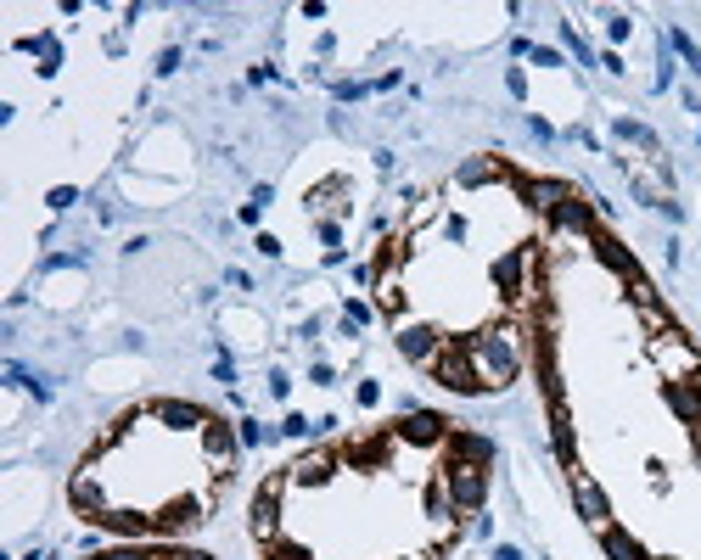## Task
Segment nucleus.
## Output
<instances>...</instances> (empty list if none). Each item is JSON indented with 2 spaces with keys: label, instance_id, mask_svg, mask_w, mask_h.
Returning a JSON list of instances; mask_svg holds the SVG:
<instances>
[{
  "label": "nucleus",
  "instance_id": "nucleus-1",
  "mask_svg": "<svg viewBox=\"0 0 701 560\" xmlns=\"http://www.w3.org/2000/svg\"><path fill=\"white\" fill-rule=\"evenodd\" d=\"M651 359L662 364V376H668V381H696L701 376V353H696V342H690L679 325H668V331L651 336Z\"/></svg>",
  "mask_w": 701,
  "mask_h": 560
},
{
  "label": "nucleus",
  "instance_id": "nucleus-2",
  "mask_svg": "<svg viewBox=\"0 0 701 560\" xmlns=\"http://www.w3.org/2000/svg\"><path fill=\"white\" fill-rule=\"evenodd\" d=\"M444 488H449V499H455V510H483L488 471H483L477 460H460V454H449V465H444Z\"/></svg>",
  "mask_w": 701,
  "mask_h": 560
},
{
  "label": "nucleus",
  "instance_id": "nucleus-3",
  "mask_svg": "<svg viewBox=\"0 0 701 560\" xmlns=\"http://www.w3.org/2000/svg\"><path fill=\"white\" fill-rule=\"evenodd\" d=\"M444 342H449V336H438L432 325H399V353L410 364H421V370H432V364H438Z\"/></svg>",
  "mask_w": 701,
  "mask_h": 560
},
{
  "label": "nucleus",
  "instance_id": "nucleus-4",
  "mask_svg": "<svg viewBox=\"0 0 701 560\" xmlns=\"http://www.w3.org/2000/svg\"><path fill=\"white\" fill-rule=\"evenodd\" d=\"M567 476H573V499H578V510H584V516L595 521V527H606V493L595 488V482H589V476L578 471V465H567Z\"/></svg>",
  "mask_w": 701,
  "mask_h": 560
},
{
  "label": "nucleus",
  "instance_id": "nucleus-5",
  "mask_svg": "<svg viewBox=\"0 0 701 560\" xmlns=\"http://www.w3.org/2000/svg\"><path fill=\"white\" fill-rule=\"evenodd\" d=\"M668 404L679 409L690 426H701V387L696 381H668Z\"/></svg>",
  "mask_w": 701,
  "mask_h": 560
},
{
  "label": "nucleus",
  "instance_id": "nucleus-6",
  "mask_svg": "<svg viewBox=\"0 0 701 560\" xmlns=\"http://www.w3.org/2000/svg\"><path fill=\"white\" fill-rule=\"evenodd\" d=\"M601 538H606V555H612V560H645V549L634 544V538H623V532L601 527Z\"/></svg>",
  "mask_w": 701,
  "mask_h": 560
},
{
  "label": "nucleus",
  "instance_id": "nucleus-7",
  "mask_svg": "<svg viewBox=\"0 0 701 560\" xmlns=\"http://www.w3.org/2000/svg\"><path fill=\"white\" fill-rule=\"evenodd\" d=\"M673 45H679V51H685V62H690V73H701V51L696 45L685 40V28H673Z\"/></svg>",
  "mask_w": 701,
  "mask_h": 560
},
{
  "label": "nucleus",
  "instance_id": "nucleus-8",
  "mask_svg": "<svg viewBox=\"0 0 701 560\" xmlns=\"http://www.w3.org/2000/svg\"><path fill=\"white\" fill-rule=\"evenodd\" d=\"M404 560H438V549H427V555H404Z\"/></svg>",
  "mask_w": 701,
  "mask_h": 560
}]
</instances>
